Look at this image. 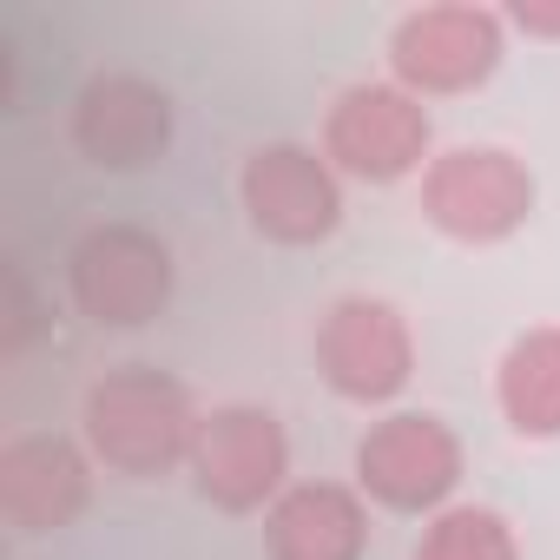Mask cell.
<instances>
[{
    "label": "cell",
    "instance_id": "5",
    "mask_svg": "<svg viewBox=\"0 0 560 560\" xmlns=\"http://www.w3.org/2000/svg\"><path fill=\"white\" fill-rule=\"evenodd\" d=\"M501 54H508V14L475 8V0L416 8L389 27V80L409 86L416 100H448V93L488 86Z\"/></svg>",
    "mask_w": 560,
    "mask_h": 560
},
{
    "label": "cell",
    "instance_id": "14",
    "mask_svg": "<svg viewBox=\"0 0 560 560\" xmlns=\"http://www.w3.org/2000/svg\"><path fill=\"white\" fill-rule=\"evenodd\" d=\"M416 560H521V534L508 527V514L462 501V508L429 514Z\"/></svg>",
    "mask_w": 560,
    "mask_h": 560
},
{
    "label": "cell",
    "instance_id": "2",
    "mask_svg": "<svg viewBox=\"0 0 560 560\" xmlns=\"http://www.w3.org/2000/svg\"><path fill=\"white\" fill-rule=\"evenodd\" d=\"M178 264L172 244L145 224H93L67 257V291L100 330H145L172 311Z\"/></svg>",
    "mask_w": 560,
    "mask_h": 560
},
{
    "label": "cell",
    "instance_id": "7",
    "mask_svg": "<svg viewBox=\"0 0 560 560\" xmlns=\"http://www.w3.org/2000/svg\"><path fill=\"white\" fill-rule=\"evenodd\" d=\"M191 488L224 514H270L291 488V435L257 402H218L198 422L191 448Z\"/></svg>",
    "mask_w": 560,
    "mask_h": 560
},
{
    "label": "cell",
    "instance_id": "13",
    "mask_svg": "<svg viewBox=\"0 0 560 560\" xmlns=\"http://www.w3.org/2000/svg\"><path fill=\"white\" fill-rule=\"evenodd\" d=\"M494 402H501V422L521 442H553L560 435V324H534L501 350Z\"/></svg>",
    "mask_w": 560,
    "mask_h": 560
},
{
    "label": "cell",
    "instance_id": "12",
    "mask_svg": "<svg viewBox=\"0 0 560 560\" xmlns=\"http://www.w3.org/2000/svg\"><path fill=\"white\" fill-rule=\"evenodd\" d=\"M370 547V508L350 481H291L264 514V553L270 560H363Z\"/></svg>",
    "mask_w": 560,
    "mask_h": 560
},
{
    "label": "cell",
    "instance_id": "9",
    "mask_svg": "<svg viewBox=\"0 0 560 560\" xmlns=\"http://www.w3.org/2000/svg\"><path fill=\"white\" fill-rule=\"evenodd\" d=\"M317 370L343 402H396L416 376V330L389 298H337L317 324Z\"/></svg>",
    "mask_w": 560,
    "mask_h": 560
},
{
    "label": "cell",
    "instance_id": "11",
    "mask_svg": "<svg viewBox=\"0 0 560 560\" xmlns=\"http://www.w3.org/2000/svg\"><path fill=\"white\" fill-rule=\"evenodd\" d=\"M93 501V455L67 435H14L0 448V514L14 534H60Z\"/></svg>",
    "mask_w": 560,
    "mask_h": 560
},
{
    "label": "cell",
    "instance_id": "4",
    "mask_svg": "<svg viewBox=\"0 0 560 560\" xmlns=\"http://www.w3.org/2000/svg\"><path fill=\"white\" fill-rule=\"evenodd\" d=\"M534 172L508 145H448L422 172V218L455 244H501L534 218Z\"/></svg>",
    "mask_w": 560,
    "mask_h": 560
},
{
    "label": "cell",
    "instance_id": "3",
    "mask_svg": "<svg viewBox=\"0 0 560 560\" xmlns=\"http://www.w3.org/2000/svg\"><path fill=\"white\" fill-rule=\"evenodd\" d=\"M324 159L337 165V178H357V185L416 178L435 159V119L409 86L357 80L324 113Z\"/></svg>",
    "mask_w": 560,
    "mask_h": 560
},
{
    "label": "cell",
    "instance_id": "8",
    "mask_svg": "<svg viewBox=\"0 0 560 560\" xmlns=\"http://www.w3.org/2000/svg\"><path fill=\"white\" fill-rule=\"evenodd\" d=\"M237 198L257 237L270 244H324L343 224V178L324 159V145L277 139L257 145L237 172Z\"/></svg>",
    "mask_w": 560,
    "mask_h": 560
},
{
    "label": "cell",
    "instance_id": "1",
    "mask_svg": "<svg viewBox=\"0 0 560 560\" xmlns=\"http://www.w3.org/2000/svg\"><path fill=\"white\" fill-rule=\"evenodd\" d=\"M198 422H205V409L191 402V389L152 363L106 370L80 402L86 455L126 481H159L172 468H191Z\"/></svg>",
    "mask_w": 560,
    "mask_h": 560
},
{
    "label": "cell",
    "instance_id": "15",
    "mask_svg": "<svg viewBox=\"0 0 560 560\" xmlns=\"http://www.w3.org/2000/svg\"><path fill=\"white\" fill-rule=\"evenodd\" d=\"M508 27L534 34V40H560V0H514L508 8Z\"/></svg>",
    "mask_w": 560,
    "mask_h": 560
},
{
    "label": "cell",
    "instance_id": "6",
    "mask_svg": "<svg viewBox=\"0 0 560 560\" xmlns=\"http://www.w3.org/2000/svg\"><path fill=\"white\" fill-rule=\"evenodd\" d=\"M462 468H468V448L435 409H389L357 442L363 501L396 514H442L448 494L462 488Z\"/></svg>",
    "mask_w": 560,
    "mask_h": 560
},
{
    "label": "cell",
    "instance_id": "10",
    "mask_svg": "<svg viewBox=\"0 0 560 560\" xmlns=\"http://www.w3.org/2000/svg\"><path fill=\"white\" fill-rule=\"evenodd\" d=\"M73 145L106 172H145L172 152V93L145 73H100L73 100Z\"/></svg>",
    "mask_w": 560,
    "mask_h": 560
}]
</instances>
